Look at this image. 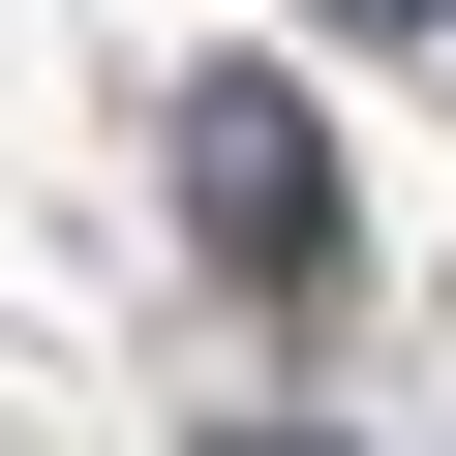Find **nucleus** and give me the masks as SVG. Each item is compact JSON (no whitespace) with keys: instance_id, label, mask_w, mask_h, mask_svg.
Returning a JSON list of instances; mask_svg holds the SVG:
<instances>
[{"instance_id":"f257e3e1","label":"nucleus","mask_w":456,"mask_h":456,"mask_svg":"<svg viewBox=\"0 0 456 456\" xmlns=\"http://www.w3.org/2000/svg\"><path fill=\"white\" fill-rule=\"evenodd\" d=\"M183 213H213L244 274H335V183H305V122H274V92H213V122H183Z\"/></svg>"},{"instance_id":"f03ea898","label":"nucleus","mask_w":456,"mask_h":456,"mask_svg":"<svg viewBox=\"0 0 456 456\" xmlns=\"http://www.w3.org/2000/svg\"><path fill=\"white\" fill-rule=\"evenodd\" d=\"M365 31H395V0H365Z\"/></svg>"}]
</instances>
